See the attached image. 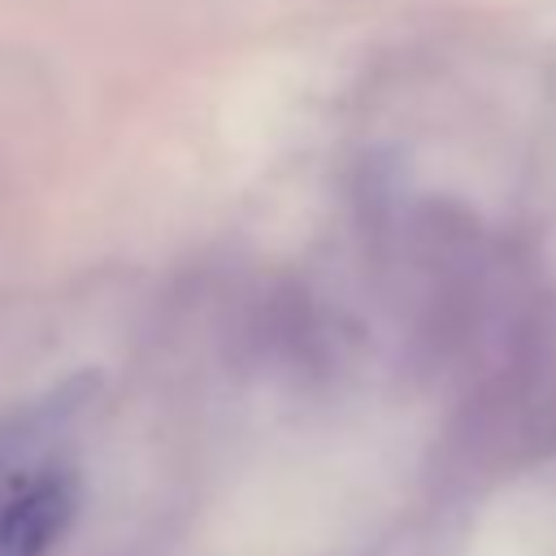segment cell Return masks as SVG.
Segmentation results:
<instances>
[{
    "mask_svg": "<svg viewBox=\"0 0 556 556\" xmlns=\"http://www.w3.org/2000/svg\"><path fill=\"white\" fill-rule=\"evenodd\" d=\"M83 508L74 469H48L0 504V556H48Z\"/></svg>",
    "mask_w": 556,
    "mask_h": 556,
    "instance_id": "obj_1",
    "label": "cell"
}]
</instances>
